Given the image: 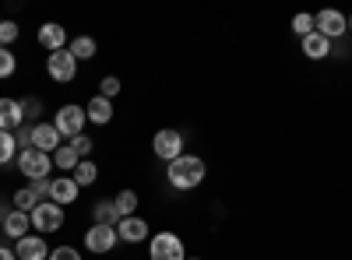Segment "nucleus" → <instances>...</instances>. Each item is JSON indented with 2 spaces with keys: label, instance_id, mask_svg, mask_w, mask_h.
I'll return each mask as SVG.
<instances>
[{
  "label": "nucleus",
  "instance_id": "nucleus-20",
  "mask_svg": "<svg viewBox=\"0 0 352 260\" xmlns=\"http://www.w3.org/2000/svg\"><path fill=\"white\" fill-rule=\"evenodd\" d=\"M113 204H116V215H120V218H131L138 211V204H141V197L134 190H120V193L113 197Z\"/></svg>",
  "mask_w": 352,
  "mask_h": 260
},
{
  "label": "nucleus",
  "instance_id": "nucleus-22",
  "mask_svg": "<svg viewBox=\"0 0 352 260\" xmlns=\"http://www.w3.org/2000/svg\"><path fill=\"white\" fill-rule=\"evenodd\" d=\"M96 176H99V169H96V162H92V158H81V162H78V169L71 172V180H74L78 187H92V183H96Z\"/></svg>",
  "mask_w": 352,
  "mask_h": 260
},
{
  "label": "nucleus",
  "instance_id": "nucleus-7",
  "mask_svg": "<svg viewBox=\"0 0 352 260\" xmlns=\"http://www.w3.org/2000/svg\"><path fill=\"white\" fill-rule=\"evenodd\" d=\"M152 152L162 158V162H176L184 155V137L180 130H159L155 141H152Z\"/></svg>",
  "mask_w": 352,
  "mask_h": 260
},
{
  "label": "nucleus",
  "instance_id": "nucleus-23",
  "mask_svg": "<svg viewBox=\"0 0 352 260\" xmlns=\"http://www.w3.org/2000/svg\"><path fill=\"white\" fill-rule=\"evenodd\" d=\"M78 162H81V158H78V152L71 148V144H60V148L53 152V165H56V169H64V172H67V169L74 172Z\"/></svg>",
  "mask_w": 352,
  "mask_h": 260
},
{
  "label": "nucleus",
  "instance_id": "nucleus-1",
  "mask_svg": "<svg viewBox=\"0 0 352 260\" xmlns=\"http://www.w3.org/2000/svg\"><path fill=\"white\" fill-rule=\"evenodd\" d=\"M204 172H208V165H204V158L197 155H180L176 162H169V183L176 190H194L204 183Z\"/></svg>",
  "mask_w": 352,
  "mask_h": 260
},
{
  "label": "nucleus",
  "instance_id": "nucleus-37",
  "mask_svg": "<svg viewBox=\"0 0 352 260\" xmlns=\"http://www.w3.org/2000/svg\"><path fill=\"white\" fill-rule=\"evenodd\" d=\"M187 260H201V257H187Z\"/></svg>",
  "mask_w": 352,
  "mask_h": 260
},
{
  "label": "nucleus",
  "instance_id": "nucleus-9",
  "mask_svg": "<svg viewBox=\"0 0 352 260\" xmlns=\"http://www.w3.org/2000/svg\"><path fill=\"white\" fill-rule=\"evenodd\" d=\"M314 28H317L324 39H342V36L349 32V21H345V14H338V11L328 8V11H320V14L314 18Z\"/></svg>",
  "mask_w": 352,
  "mask_h": 260
},
{
  "label": "nucleus",
  "instance_id": "nucleus-2",
  "mask_svg": "<svg viewBox=\"0 0 352 260\" xmlns=\"http://www.w3.org/2000/svg\"><path fill=\"white\" fill-rule=\"evenodd\" d=\"M18 169H21L32 183H36V180H50L53 155H46V152H39V148H25V152H18Z\"/></svg>",
  "mask_w": 352,
  "mask_h": 260
},
{
  "label": "nucleus",
  "instance_id": "nucleus-5",
  "mask_svg": "<svg viewBox=\"0 0 352 260\" xmlns=\"http://www.w3.org/2000/svg\"><path fill=\"white\" fill-rule=\"evenodd\" d=\"M85 106H74V102H67V106H60V113H56V120H53V127L60 130V137H78L81 130H85Z\"/></svg>",
  "mask_w": 352,
  "mask_h": 260
},
{
  "label": "nucleus",
  "instance_id": "nucleus-35",
  "mask_svg": "<svg viewBox=\"0 0 352 260\" xmlns=\"http://www.w3.org/2000/svg\"><path fill=\"white\" fill-rule=\"evenodd\" d=\"M0 260H18V257H14V250H8V246H0Z\"/></svg>",
  "mask_w": 352,
  "mask_h": 260
},
{
  "label": "nucleus",
  "instance_id": "nucleus-10",
  "mask_svg": "<svg viewBox=\"0 0 352 260\" xmlns=\"http://www.w3.org/2000/svg\"><path fill=\"white\" fill-rule=\"evenodd\" d=\"M60 144H64V137H60V130H56L53 123H36V127H32V148L53 155Z\"/></svg>",
  "mask_w": 352,
  "mask_h": 260
},
{
  "label": "nucleus",
  "instance_id": "nucleus-32",
  "mask_svg": "<svg viewBox=\"0 0 352 260\" xmlns=\"http://www.w3.org/2000/svg\"><path fill=\"white\" fill-rule=\"evenodd\" d=\"M39 109H43V102H39V99H21V113H25V123L32 120V117H39Z\"/></svg>",
  "mask_w": 352,
  "mask_h": 260
},
{
  "label": "nucleus",
  "instance_id": "nucleus-29",
  "mask_svg": "<svg viewBox=\"0 0 352 260\" xmlns=\"http://www.w3.org/2000/svg\"><path fill=\"white\" fill-rule=\"evenodd\" d=\"M71 148L78 152V158H88V155H92V137H85V134L71 137Z\"/></svg>",
  "mask_w": 352,
  "mask_h": 260
},
{
  "label": "nucleus",
  "instance_id": "nucleus-14",
  "mask_svg": "<svg viewBox=\"0 0 352 260\" xmlns=\"http://www.w3.org/2000/svg\"><path fill=\"white\" fill-rule=\"evenodd\" d=\"M116 236H120L124 243H141V239H148V222L131 215V218H120V225H116Z\"/></svg>",
  "mask_w": 352,
  "mask_h": 260
},
{
  "label": "nucleus",
  "instance_id": "nucleus-38",
  "mask_svg": "<svg viewBox=\"0 0 352 260\" xmlns=\"http://www.w3.org/2000/svg\"><path fill=\"white\" fill-rule=\"evenodd\" d=\"M0 222H4V215H0Z\"/></svg>",
  "mask_w": 352,
  "mask_h": 260
},
{
  "label": "nucleus",
  "instance_id": "nucleus-34",
  "mask_svg": "<svg viewBox=\"0 0 352 260\" xmlns=\"http://www.w3.org/2000/svg\"><path fill=\"white\" fill-rule=\"evenodd\" d=\"M50 183H53V180H36V183H32L36 197H50Z\"/></svg>",
  "mask_w": 352,
  "mask_h": 260
},
{
  "label": "nucleus",
  "instance_id": "nucleus-6",
  "mask_svg": "<svg viewBox=\"0 0 352 260\" xmlns=\"http://www.w3.org/2000/svg\"><path fill=\"white\" fill-rule=\"evenodd\" d=\"M28 218H32V225L39 228V233H56V228L64 225V208L53 204V200H39L36 211L28 215Z\"/></svg>",
  "mask_w": 352,
  "mask_h": 260
},
{
  "label": "nucleus",
  "instance_id": "nucleus-30",
  "mask_svg": "<svg viewBox=\"0 0 352 260\" xmlns=\"http://www.w3.org/2000/svg\"><path fill=\"white\" fill-rule=\"evenodd\" d=\"M18 39V25L14 21H0V46H11Z\"/></svg>",
  "mask_w": 352,
  "mask_h": 260
},
{
  "label": "nucleus",
  "instance_id": "nucleus-17",
  "mask_svg": "<svg viewBox=\"0 0 352 260\" xmlns=\"http://www.w3.org/2000/svg\"><path fill=\"white\" fill-rule=\"evenodd\" d=\"M85 117L92 120V123H99V127H106V123L113 120V102H109V99H102V95L88 99V106H85Z\"/></svg>",
  "mask_w": 352,
  "mask_h": 260
},
{
  "label": "nucleus",
  "instance_id": "nucleus-31",
  "mask_svg": "<svg viewBox=\"0 0 352 260\" xmlns=\"http://www.w3.org/2000/svg\"><path fill=\"white\" fill-rule=\"evenodd\" d=\"M14 141H18V148L25 152V148H32V123H21L18 130H14Z\"/></svg>",
  "mask_w": 352,
  "mask_h": 260
},
{
  "label": "nucleus",
  "instance_id": "nucleus-3",
  "mask_svg": "<svg viewBox=\"0 0 352 260\" xmlns=\"http://www.w3.org/2000/svg\"><path fill=\"white\" fill-rule=\"evenodd\" d=\"M148 257L152 260H187L184 253V239L176 233H155L148 243Z\"/></svg>",
  "mask_w": 352,
  "mask_h": 260
},
{
  "label": "nucleus",
  "instance_id": "nucleus-24",
  "mask_svg": "<svg viewBox=\"0 0 352 260\" xmlns=\"http://www.w3.org/2000/svg\"><path fill=\"white\" fill-rule=\"evenodd\" d=\"M36 204H39V197H36V190H32V187H21V190L14 193V211L32 215V211H36Z\"/></svg>",
  "mask_w": 352,
  "mask_h": 260
},
{
  "label": "nucleus",
  "instance_id": "nucleus-11",
  "mask_svg": "<svg viewBox=\"0 0 352 260\" xmlns=\"http://www.w3.org/2000/svg\"><path fill=\"white\" fill-rule=\"evenodd\" d=\"M14 257H18V260H50V246H46L43 236H32V233H28L25 239H18Z\"/></svg>",
  "mask_w": 352,
  "mask_h": 260
},
{
  "label": "nucleus",
  "instance_id": "nucleus-15",
  "mask_svg": "<svg viewBox=\"0 0 352 260\" xmlns=\"http://www.w3.org/2000/svg\"><path fill=\"white\" fill-rule=\"evenodd\" d=\"M78 190H81V187H78L71 176H60V180L50 183V200H53V204H60V208H64V204H74Z\"/></svg>",
  "mask_w": 352,
  "mask_h": 260
},
{
  "label": "nucleus",
  "instance_id": "nucleus-25",
  "mask_svg": "<svg viewBox=\"0 0 352 260\" xmlns=\"http://www.w3.org/2000/svg\"><path fill=\"white\" fill-rule=\"evenodd\" d=\"M11 158H18V141H14V134L0 130V165H8Z\"/></svg>",
  "mask_w": 352,
  "mask_h": 260
},
{
  "label": "nucleus",
  "instance_id": "nucleus-13",
  "mask_svg": "<svg viewBox=\"0 0 352 260\" xmlns=\"http://www.w3.org/2000/svg\"><path fill=\"white\" fill-rule=\"evenodd\" d=\"M39 46L43 49H50V53H56V49H67L64 43H67V28L64 25H56V21H46L43 28H39Z\"/></svg>",
  "mask_w": 352,
  "mask_h": 260
},
{
  "label": "nucleus",
  "instance_id": "nucleus-36",
  "mask_svg": "<svg viewBox=\"0 0 352 260\" xmlns=\"http://www.w3.org/2000/svg\"><path fill=\"white\" fill-rule=\"evenodd\" d=\"M349 32H352V18H349Z\"/></svg>",
  "mask_w": 352,
  "mask_h": 260
},
{
  "label": "nucleus",
  "instance_id": "nucleus-8",
  "mask_svg": "<svg viewBox=\"0 0 352 260\" xmlns=\"http://www.w3.org/2000/svg\"><path fill=\"white\" fill-rule=\"evenodd\" d=\"M116 239H120V236H116L113 225H92L85 233V250L88 253H109L116 246Z\"/></svg>",
  "mask_w": 352,
  "mask_h": 260
},
{
  "label": "nucleus",
  "instance_id": "nucleus-4",
  "mask_svg": "<svg viewBox=\"0 0 352 260\" xmlns=\"http://www.w3.org/2000/svg\"><path fill=\"white\" fill-rule=\"evenodd\" d=\"M46 74H50L56 84L74 81V74H78V60L71 56V49H56V53H50V56H46Z\"/></svg>",
  "mask_w": 352,
  "mask_h": 260
},
{
  "label": "nucleus",
  "instance_id": "nucleus-12",
  "mask_svg": "<svg viewBox=\"0 0 352 260\" xmlns=\"http://www.w3.org/2000/svg\"><path fill=\"white\" fill-rule=\"evenodd\" d=\"M25 123V113H21V99H0V130L14 134Z\"/></svg>",
  "mask_w": 352,
  "mask_h": 260
},
{
  "label": "nucleus",
  "instance_id": "nucleus-16",
  "mask_svg": "<svg viewBox=\"0 0 352 260\" xmlns=\"http://www.w3.org/2000/svg\"><path fill=\"white\" fill-rule=\"evenodd\" d=\"M0 228H4L11 239H25V236H28V228H32V218H28L25 211H8L4 222H0Z\"/></svg>",
  "mask_w": 352,
  "mask_h": 260
},
{
  "label": "nucleus",
  "instance_id": "nucleus-27",
  "mask_svg": "<svg viewBox=\"0 0 352 260\" xmlns=\"http://www.w3.org/2000/svg\"><path fill=\"white\" fill-rule=\"evenodd\" d=\"M292 32H296L300 39H307L314 32V14H296L292 18Z\"/></svg>",
  "mask_w": 352,
  "mask_h": 260
},
{
  "label": "nucleus",
  "instance_id": "nucleus-18",
  "mask_svg": "<svg viewBox=\"0 0 352 260\" xmlns=\"http://www.w3.org/2000/svg\"><path fill=\"white\" fill-rule=\"evenodd\" d=\"M303 53L310 56V60H324V56L331 53V39H324V36H320L317 28H314V32L303 39Z\"/></svg>",
  "mask_w": 352,
  "mask_h": 260
},
{
  "label": "nucleus",
  "instance_id": "nucleus-28",
  "mask_svg": "<svg viewBox=\"0 0 352 260\" xmlns=\"http://www.w3.org/2000/svg\"><path fill=\"white\" fill-rule=\"evenodd\" d=\"M99 92H102V99H113V95H120V78L106 74V78L99 81Z\"/></svg>",
  "mask_w": 352,
  "mask_h": 260
},
{
  "label": "nucleus",
  "instance_id": "nucleus-33",
  "mask_svg": "<svg viewBox=\"0 0 352 260\" xmlns=\"http://www.w3.org/2000/svg\"><path fill=\"white\" fill-rule=\"evenodd\" d=\"M50 260H81V253L74 246H60V250H50Z\"/></svg>",
  "mask_w": 352,
  "mask_h": 260
},
{
  "label": "nucleus",
  "instance_id": "nucleus-19",
  "mask_svg": "<svg viewBox=\"0 0 352 260\" xmlns=\"http://www.w3.org/2000/svg\"><path fill=\"white\" fill-rule=\"evenodd\" d=\"M92 225H120V215H116V204L113 200H99V204L92 208Z\"/></svg>",
  "mask_w": 352,
  "mask_h": 260
},
{
  "label": "nucleus",
  "instance_id": "nucleus-26",
  "mask_svg": "<svg viewBox=\"0 0 352 260\" xmlns=\"http://www.w3.org/2000/svg\"><path fill=\"white\" fill-rule=\"evenodd\" d=\"M18 71V60H14V53L8 46H0V78H11Z\"/></svg>",
  "mask_w": 352,
  "mask_h": 260
},
{
  "label": "nucleus",
  "instance_id": "nucleus-21",
  "mask_svg": "<svg viewBox=\"0 0 352 260\" xmlns=\"http://www.w3.org/2000/svg\"><path fill=\"white\" fill-rule=\"evenodd\" d=\"M71 56H74V60H92V56H96V39L92 36H78V39H71Z\"/></svg>",
  "mask_w": 352,
  "mask_h": 260
}]
</instances>
